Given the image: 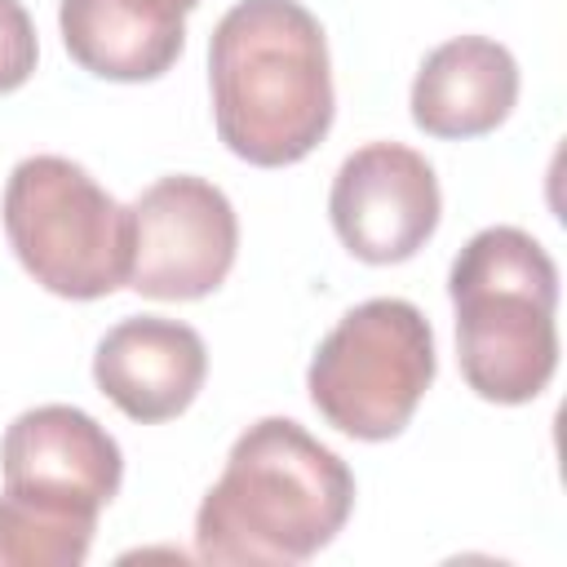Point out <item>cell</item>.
I'll return each instance as SVG.
<instances>
[{"instance_id": "cell-14", "label": "cell", "mask_w": 567, "mask_h": 567, "mask_svg": "<svg viewBox=\"0 0 567 567\" xmlns=\"http://www.w3.org/2000/svg\"><path fill=\"white\" fill-rule=\"evenodd\" d=\"M159 4H168V9H177V13H190V9H199V0H159Z\"/></svg>"}, {"instance_id": "cell-12", "label": "cell", "mask_w": 567, "mask_h": 567, "mask_svg": "<svg viewBox=\"0 0 567 567\" xmlns=\"http://www.w3.org/2000/svg\"><path fill=\"white\" fill-rule=\"evenodd\" d=\"M93 532V514H71L13 492L0 496V567H80Z\"/></svg>"}, {"instance_id": "cell-2", "label": "cell", "mask_w": 567, "mask_h": 567, "mask_svg": "<svg viewBox=\"0 0 567 567\" xmlns=\"http://www.w3.org/2000/svg\"><path fill=\"white\" fill-rule=\"evenodd\" d=\"M208 89L230 155L257 168L306 159L337 111L319 18L297 0H239L213 27Z\"/></svg>"}, {"instance_id": "cell-11", "label": "cell", "mask_w": 567, "mask_h": 567, "mask_svg": "<svg viewBox=\"0 0 567 567\" xmlns=\"http://www.w3.org/2000/svg\"><path fill=\"white\" fill-rule=\"evenodd\" d=\"M66 53L97 80H159L186 49V22L159 0H62Z\"/></svg>"}, {"instance_id": "cell-9", "label": "cell", "mask_w": 567, "mask_h": 567, "mask_svg": "<svg viewBox=\"0 0 567 567\" xmlns=\"http://www.w3.org/2000/svg\"><path fill=\"white\" fill-rule=\"evenodd\" d=\"M208 377V350L204 337L164 315H137L120 319L93 354V381L97 390L142 425H159L182 416Z\"/></svg>"}, {"instance_id": "cell-13", "label": "cell", "mask_w": 567, "mask_h": 567, "mask_svg": "<svg viewBox=\"0 0 567 567\" xmlns=\"http://www.w3.org/2000/svg\"><path fill=\"white\" fill-rule=\"evenodd\" d=\"M35 58L40 40L31 13L18 0H0V93L22 89L35 75Z\"/></svg>"}, {"instance_id": "cell-3", "label": "cell", "mask_w": 567, "mask_h": 567, "mask_svg": "<svg viewBox=\"0 0 567 567\" xmlns=\"http://www.w3.org/2000/svg\"><path fill=\"white\" fill-rule=\"evenodd\" d=\"M456 359L487 403H532L558 368V266L518 226L478 230L447 270Z\"/></svg>"}, {"instance_id": "cell-8", "label": "cell", "mask_w": 567, "mask_h": 567, "mask_svg": "<svg viewBox=\"0 0 567 567\" xmlns=\"http://www.w3.org/2000/svg\"><path fill=\"white\" fill-rule=\"evenodd\" d=\"M0 474L4 492L13 496L97 518L124 483V456L89 412L71 403H44L27 408L4 430Z\"/></svg>"}, {"instance_id": "cell-5", "label": "cell", "mask_w": 567, "mask_h": 567, "mask_svg": "<svg viewBox=\"0 0 567 567\" xmlns=\"http://www.w3.org/2000/svg\"><path fill=\"white\" fill-rule=\"evenodd\" d=\"M439 372L434 328L403 297H372L319 341L306 390L319 416L363 443L403 434Z\"/></svg>"}, {"instance_id": "cell-4", "label": "cell", "mask_w": 567, "mask_h": 567, "mask_svg": "<svg viewBox=\"0 0 567 567\" xmlns=\"http://www.w3.org/2000/svg\"><path fill=\"white\" fill-rule=\"evenodd\" d=\"M4 235L22 270L66 301H97L128 284L133 217L66 155H27L4 182Z\"/></svg>"}, {"instance_id": "cell-7", "label": "cell", "mask_w": 567, "mask_h": 567, "mask_svg": "<svg viewBox=\"0 0 567 567\" xmlns=\"http://www.w3.org/2000/svg\"><path fill=\"white\" fill-rule=\"evenodd\" d=\"M443 195L430 159L403 142H368L341 159L328 195V217L350 257L394 266L416 257L439 230Z\"/></svg>"}, {"instance_id": "cell-10", "label": "cell", "mask_w": 567, "mask_h": 567, "mask_svg": "<svg viewBox=\"0 0 567 567\" xmlns=\"http://www.w3.org/2000/svg\"><path fill=\"white\" fill-rule=\"evenodd\" d=\"M518 102V62L487 35H456L425 53L412 80V124L430 137H483Z\"/></svg>"}, {"instance_id": "cell-1", "label": "cell", "mask_w": 567, "mask_h": 567, "mask_svg": "<svg viewBox=\"0 0 567 567\" xmlns=\"http://www.w3.org/2000/svg\"><path fill=\"white\" fill-rule=\"evenodd\" d=\"M350 509V465L297 421L261 416L199 501L195 554L217 567H292L332 545Z\"/></svg>"}, {"instance_id": "cell-6", "label": "cell", "mask_w": 567, "mask_h": 567, "mask_svg": "<svg viewBox=\"0 0 567 567\" xmlns=\"http://www.w3.org/2000/svg\"><path fill=\"white\" fill-rule=\"evenodd\" d=\"M128 288L155 301H199L217 292L239 252V217L208 177L173 173L133 204Z\"/></svg>"}]
</instances>
